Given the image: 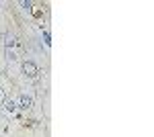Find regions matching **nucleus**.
<instances>
[{"label": "nucleus", "mask_w": 154, "mask_h": 137, "mask_svg": "<svg viewBox=\"0 0 154 137\" xmlns=\"http://www.w3.org/2000/svg\"><path fill=\"white\" fill-rule=\"evenodd\" d=\"M21 55V45H19V39L14 35H6L4 39V57L8 64H14Z\"/></svg>", "instance_id": "f257e3e1"}, {"label": "nucleus", "mask_w": 154, "mask_h": 137, "mask_svg": "<svg viewBox=\"0 0 154 137\" xmlns=\"http://www.w3.org/2000/svg\"><path fill=\"white\" fill-rule=\"evenodd\" d=\"M17 104H19L21 111H29V109L33 106V94H31V92H23V94L19 96Z\"/></svg>", "instance_id": "7ed1b4c3"}, {"label": "nucleus", "mask_w": 154, "mask_h": 137, "mask_svg": "<svg viewBox=\"0 0 154 137\" xmlns=\"http://www.w3.org/2000/svg\"><path fill=\"white\" fill-rule=\"evenodd\" d=\"M21 74H23L25 80L33 82L39 78V66H37L35 61H31V59H27V61H23L21 64Z\"/></svg>", "instance_id": "f03ea898"}, {"label": "nucleus", "mask_w": 154, "mask_h": 137, "mask_svg": "<svg viewBox=\"0 0 154 137\" xmlns=\"http://www.w3.org/2000/svg\"><path fill=\"white\" fill-rule=\"evenodd\" d=\"M41 37H43V41H45V47H51V41H49V33H48V31H43Z\"/></svg>", "instance_id": "39448f33"}, {"label": "nucleus", "mask_w": 154, "mask_h": 137, "mask_svg": "<svg viewBox=\"0 0 154 137\" xmlns=\"http://www.w3.org/2000/svg\"><path fill=\"white\" fill-rule=\"evenodd\" d=\"M2 106H4V113L11 115V117H12V115H17V111H19V104H17V100H14V98H6Z\"/></svg>", "instance_id": "20e7f679"}, {"label": "nucleus", "mask_w": 154, "mask_h": 137, "mask_svg": "<svg viewBox=\"0 0 154 137\" xmlns=\"http://www.w3.org/2000/svg\"><path fill=\"white\" fill-rule=\"evenodd\" d=\"M4 100H6V92H4V88L0 86V106L4 104Z\"/></svg>", "instance_id": "423d86ee"}]
</instances>
